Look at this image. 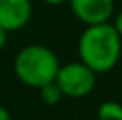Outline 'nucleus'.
<instances>
[{
  "label": "nucleus",
  "mask_w": 122,
  "mask_h": 120,
  "mask_svg": "<svg viewBox=\"0 0 122 120\" xmlns=\"http://www.w3.org/2000/svg\"><path fill=\"white\" fill-rule=\"evenodd\" d=\"M73 14L85 27L108 23L115 14V0H67Z\"/></svg>",
  "instance_id": "nucleus-4"
},
{
  "label": "nucleus",
  "mask_w": 122,
  "mask_h": 120,
  "mask_svg": "<svg viewBox=\"0 0 122 120\" xmlns=\"http://www.w3.org/2000/svg\"><path fill=\"white\" fill-rule=\"evenodd\" d=\"M32 18V0H0V28L18 32Z\"/></svg>",
  "instance_id": "nucleus-5"
},
{
  "label": "nucleus",
  "mask_w": 122,
  "mask_h": 120,
  "mask_svg": "<svg viewBox=\"0 0 122 120\" xmlns=\"http://www.w3.org/2000/svg\"><path fill=\"white\" fill-rule=\"evenodd\" d=\"M97 120H122V104L117 101H104L97 108Z\"/></svg>",
  "instance_id": "nucleus-6"
},
{
  "label": "nucleus",
  "mask_w": 122,
  "mask_h": 120,
  "mask_svg": "<svg viewBox=\"0 0 122 120\" xmlns=\"http://www.w3.org/2000/svg\"><path fill=\"white\" fill-rule=\"evenodd\" d=\"M112 18H113V21H110L112 27L115 28V32L120 35V39H122V9L117 12V14H113Z\"/></svg>",
  "instance_id": "nucleus-8"
},
{
  "label": "nucleus",
  "mask_w": 122,
  "mask_h": 120,
  "mask_svg": "<svg viewBox=\"0 0 122 120\" xmlns=\"http://www.w3.org/2000/svg\"><path fill=\"white\" fill-rule=\"evenodd\" d=\"M80 62L96 74L110 72L117 67L122 55V39L112 23L89 25L78 39Z\"/></svg>",
  "instance_id": "nucleus-1"
},
{
  "label": "nucleus",
  "mask_w": 122,
  "mask_h": 120,
  "mask_svg": "<svg viewBox=\"0 0 122 120\" xmlns=\"http://www.w3.org/2000/svg\"><path fill=\"white\" fill-rule=\"evenodd\" d=\"M41 2L48 4V5H62V4H66L67 0H41Z\"/></svg>",
  "instance_id": "nucleus-11"
},
{
  "label": "nucleus",
  "mask_w": 122,
  "mask_h": 120,
  "mask_svg": "<svg viewBox=\"0 0 122 120\" xmlns=\"http://www.w3.org/2000/svg\"><path fill=\"white\" fill-rule=\"evenodd\" d=\"M5 44H7V32L0 28V51L5 48Z\"/></svg>",
  "instance_id": "nucleus-10"
},
{
  "label": "nucleus",
  "mask_w": 122,
  "mask_h": 120,
  "mask_svg": "<svg viewBox=\"0 0 122 120\" xmlns=\"http://www.w3.org/2000/svg\"><path fill=\"white\" fill-rule=\"evenodd\" d=\"M58 67L60 62L55 51L43 44H28L16 53L14 58V74L18 80L37 90L55 81Z\"/></svg>",
  "instance_id": "nucleus-2"
},
{
  "label": "nucleus",
  "mask_w": 122,
  "mask_h": 120,
  "mask_svg": "<svg viewBox=\"0 0 122 120\" xmlns=\"http://www.w3.org/2000/svg\"><path fill=\"white\" fill-rule=\"evenodd\" d=\"M96 74L83 62H69L58 67L55 83L64 97L81 99L92 94L96 88Z\"/></svg>",
  "instance_id": "nucleus-3"
},
{
  "label": "nucleus",
  "mask_w": 122,
  "mask_h": 120,
  "mask_svg": "<svg viewBox=\"0 0 122 120\" xmlns=\"http://www.w3.org/2000/svg\"><path fill=\"white\" fill-rule=\"evenodd\" d=\"M0 120H11V113L5 106L0 104Z\"/></svg>",
  "instance_id": "nucleus-9"
},
{
  "label": "nucleus",
  "mask_w": 122,
  "mask_h": 120,
  "mask_svg": "<svg viewBox=\"0 0 122 120\" xmlns=\"http://www.w3.org/2000/svg\"><path fill=\"white\" fill-rule=\"evenodd\" d=\"M39 96H41V101H43L44 104H50V106L60 102L62 97H64V96H62V92L58 90V86H57L55 81L46 83L44 86H41V88H39Z\"/></svg>",
  "instance_id": "nucleus-7"
}]
</instances>
